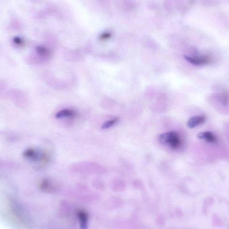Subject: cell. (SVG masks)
<instances>
[{
	"label": "cell",
	"mask_w": 229,
	"mask_h": 229,
	"mask_svg": "<svg viewBox=\"0 0 229 229\" xmlns=\"http://www.w3.org/2000/svg\"><path fill=\"white\" fill-rule=\"evenodd\" d=\"M159 141L162 145H169L173 149H176L180 145L181 140L178 134L175 131L168 132L159 135Z\"/></svg>",
	"instance_id": "1"
},
{
	"label": "cell",
	"mask_w": 229,
	"mask_h": 229,
	"mask_svg": "<svg viewBox=\"0 0 229 229\" xmlns=\"http://www.w3.org/2000/svg\"><path fill=\"white\" fill-rule=\"evenodd\" d=\"M184 58L189 63L195 65H204V64H208L210 62V58L207 57L192 58V57H188L187 56H185Z\"/></svg>",
	"instance_id": "2"
},
{
	"label": "cell",
	"mask_w": 229,
	"mask_h": 229,
	"mask_svg": "<svg viewBox=\"0 0 229 229\" xmlns=\"http://www.w3.org/2000/svg\"><path fill=\"white\" fill-rule=\"evenodd\" d=\"M41 154L39 155V153L34 148H30L26 150L23 153V156L27 159L32 161H36L40 159Z\"/></svg>",
	"instance_id": "3"
},
{
	"label": "cell",
	"mask_w": 229,
	"mask_h": 229,
	"mask_svg": "<svg viewBox=\"0 0 229 229\" xmlns=\"http://www.w3.org/2000/svg\"><path fill=\"white\" fill-rule=\"evenodd\" d=\"M206 120V117L205 116L201 115H196L192 116L189 119L187 122V126L189 128L192 129L196 127L201 124L205 122Z\"/></svg>",
	"instance_id": "4"
},
{
	"label": "cell",
	"mask_w": 229,
	"mask_h": 229,
	"mask_svg": "<svg viewBox=\"0 0 229 229\" xmlns=\"http://www.w3.org/2000/svg\"><path fill=\"white\" fill-rule=\"evenodd\" d=\"M39 188L44 192L52 193L56 190L53 185L48 180H43L39 184Z\"/></svg>",
	"instance_id": "5"
},
{
	"label": "cell",
	"mask_w": 229,
	"mask_h": 229,
	"mask_svg": "<svg viewBox=\"0 0 229 229\" xmlns=\"http://www.w3.org/2000/svg\"><path fill=\"white\" fill-rule=\"evenodd\" d=\"M77 216L79 220L80 228L86 229L88 225V215L86 211L80 210L77 213Z\"/></svg>",
	"instance_id": "6"
},
{
	"label": "cell",
	"mask_w": 229,
	"mask_h": 229,
	"mask_svg": "<svg viewBox=\"0 0 229 229\" xmlns=\"http://www.w3.org/2000/svg\"><path fill=\"white\" fill-rule=\"evenodd\" d=\"M76 115V113L74 110L69 109H64L57 112L55 115V117L57 119L65 118V117L73 118L75 117Z\"/></svg>",
	"instance_id": "7"
},
{
	"label": "cell",
	"mask_w": 229,
	"mask_h": 229,
	"mask_svg": "<svg viewBox=\"0 0 229 229\" xmlns=\"http://www.w3.org/2000/svg\"><path fill=\"white\" fill-rule=\"evenodd\" d=\"M197 137L199 139H206L210 143H213L216 140L215 136L210 132H201L198 134Z\"/></svg>",
	"instance_id": "8"
},
{
	"label": "cell",
	"mask_w": 229,
	"mask_h": 229,
	"mask_svg": "<svg viewBox=\"0 0 229 229\" xmlns=\"http://www.w3.org/2000/svg\"><path fill=\"white\" fill-rule=\"evenodd\" d=\"M36 50L38 55L43 56V57H46V56H49L50 54V51L46 48L43 47H37L36 48Z\"/></svg>",
	"instance_id": "9"
},
{
	"label": "cell",
	"mask_w": 229,
	"mask_h": 229,
	"mask_svg": "<svg viewBox=\"0 0 229 229\" xmlns=\"http://www.w3.org/2000/svg\"><path fill=\"white\" fill-rule=\"evenodd\" d=\"M50 159V156L49 154L46 151L43 152V153H41V156H40V160L42 165H45L47 164Z\"/></svg>",
	"instance_id": "10"
},
{
	"label": "cell",
	"mask_w": 229,
	"mask_h": 229,
	"mask_svg": "<svg viewBox=\"0 0 229 229\" xmlns=\"http://www.w3.org/2000/svg\"><path fill=\"white\" fill-rule=\"evenodd\" d=\"M221 101L224 106H226L229 102V92L225 91L222 93L221 97Z\"/></svg>",
	"instance_id": "11"
},
{
	"label": "cell",
	"mask_w": 229,
	"mask_h": 229,
	"mask_svg": "<svg viewBox=\"0 0 229 229\" xmlns=\"http://www.w3.org/2000/svg\"><path fill=\"white\" fill-rule=\"evenodd\" d=\"M119 119L118 118L114 119L112 120L108 121L105 122L103 125H102L101 128L103 130H105V129H108V128L111 127V126L115 124L118 121Z\"/></svg>",
	"instance_id": "12"
},
{
	"label": "cell",
	"mask_w": 229,
	"mask_h": 229,
	"mask_svg": "<svg viewBox=\"0 0 229 229\" xmlns=\"http://www.w3.org/2000/svg\"><path fill=\"white\" fill-rule=\"evenodd\" d=\"M14 42L16 44L18 45H21L22 44L23 41L20 38H14Z\"/></svg>",
	"instance_id": "13"
},
{
	"label": "cell",
	"mask_w": 229,
	"mask_h": 229,
	"mask_svg": "<svg viewBox=\"0 0 229 229\" xmlns=\"http://www.w3.org/2000/svg\"><path fill=\"white\" fill-rule=\"evenodd\" d=\"M110 36H111V35L110 34L106 33V34H104V35H102L100 38L102 39H107V38H110Z\"/></svg>",
	"instance_id": "14"
}]
</instances>
